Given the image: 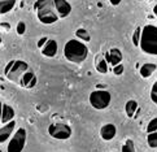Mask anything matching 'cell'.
Segmentation results:
<instances>
[{
	"instance_id": "obj_1",
	"label": "cell",
	"mask_w": 157,
	"mask_h": 152,
	"mask_svg": "<svg viewBox=\"0 0 157 152\" xmlns=\"http://www.w3.org/2000/svg\"><path fill=\"white\" fill-rule=\"evenodd\" d=\"M64 56L69 63L82 64L88 57V48L79 39H70L64 46Z\"/></svg>"
},
{
	"instance_id": "obj_2",
	"label": "cell",
	"mask_w": 157,
	"mask_h": 152,
	"mask_svg": "<svg viewBox=\"0 0 157 152\" xmlns=\"http://www.w3.org/2000/svg\"><path fill=\"white\" fill-rule=\"evenodd\" d=\"M34 9L39 22L44 25H52L60 20L57 12H56L55 0H36Z\"/></svg>"
},
{
	"instance_id": "obj_3",
	"label": "cell",
	"mask_w": 157,
	"mask_h": 152,
	"mask_svg": "<svg viewBox=\"0 0 157 152\" xmlns=\"http://www.w3.org/2000/svg\"><path fill=\"white\" fill-rule=\"evenodd\" d=\"M139 47L142 52L157 56V26L145 25L142 27V37H140Z\"/></svg>"
},
{
	"instance_id": "obj_4",
	"label": "cell",
	"mask_w": 157,
	"mask_h": 152,
	"mask_svg": "<svg viewBox=\"0 0 157 152\" xmlns=\"http://www.w3.org/2000/svg\"><path fill=\"white\" fill-rule=\"evenodd\" d=\"M29 69H30V68H29V65H27V63H25V61H22V60H13V61H9L8 65L5 66L4 74H5V77H7L9 81L18 83L20 80H21V77H22V74H24L26 70H29Z\"/></svg>"
},
{
	"instance_id": "obj_5",
	"label": "cell",
	"mask_w": 157,
	"mask_h": 152,
	"mask_svg": "<svg viewBox=\"0 0 157 152\" xmlns=\"http://www.w3.org/2000/svg\"><path fill=\"white\" fill-rule=\"evenodd\" d=\"M88 100H90V104H91L92 108L98 109V111H103L109 107L110 101H112V95L109 91H106V90L99 88L90 94Z\"/></svg>"
},
{
	"instance_id": "obj_6",
	"label": "cell",
	"mask_w": 157,
	"mask_h": 152,
	"mask_svg": "<svg viewBox=\"0 0 157 152\" xmlns=\"http://www.w3.org/2000/svg\"><path fill=\"white\" fill-rule=\"evenodd\" d=\"M26 138H27L26 129L24 127L17 129L9 139L7 146V152H22L26 144Z\"/></svg>"
},
{
	"instance_id": "obj_7",
	"label": "cell",
	"mask_w": 157,
	"mask_h": 152,
	"mask_svg": "<svg viewBox=\"0 0 157 152\" xmlns=\"http://www.w3.org/2000/svg\"><path fill=\"white\" fill-rule=\"evenodd\" d=\"M48 134L53 139L57 140H66L71 137L73 130L71 127L65 122H55L48 126Z\"/></svg>"
},
{
	"instance_id": "obj_8",
	"label": "cell",
	"mask_w": 157,
	"mask_h": 152,
	"mask_svg": "<svg viewBox=\"0 0 157 152\" xmlns=\"http://www.w3.org/2000/svg\"><path fill=\"white\" fill-rule=\"evenodd\" d=\"M147 143L151 148H157V117L152 118L147 125Z\"/></svg>"
},
{
	"instance_id": "obj_9",
	"label": "cell",
	"mask_w": 157,
	"mask_h": 152,
	"mask_svg": "<svg viewBox=\"0 0 157 152\" xmlns=\"http://www.w3.org/2000/svg\"><path fill=\"white\" fill-rule=\"evenodd\" d=\"M14 130H16V121L14 120L0 125V144H3L7 142V140H9L10 137L14 134Z\"/></svg>"
},
{
	"instance_id": "obj_10",
	"label": "cell",
	"mask_w": 157,
	"mask_h": 152,
	"mask_svg": "<svg viewBox=\"0 0 157 152\" xmlns=\"http://www.w3.org/2000/svg\"><path fill=\"white\" fill-rule=\"evenodd\" d=\"M36 82H38V78H36V76H35V73L33 72L31 69H29V70H26L24 74H22L18 84H20V86H22L24 88L30 90V88H33V87L36 86Z\"/></svg>"
},
{
	"instance_id": "obj_11",
	"label": "cell",
	"mask_w": 157,
	"mask_h": 152,
	"mask_svg": "<svg viewBox=\"0 0 157 152\" xmlns=\"http://www.w3.org/2000/svg\"><path fill=\"white\" fill-rule=\"evenodd\" d=\"M55 7H56V12H57L60 20L66 18L70 13H71V5L69 2L66 0H55Z\"/></svg>"
},
{
	"instance_id": "obj_12",
	"label": "cell",
	"mask_w": 157,
	"mask_h": 152,
	"mask_svg": "<svg viewBox=\"0 0 157 152\" xmlns=\"http://www.w3.org/2000/svg\"><path fill=\"white\" fill-rule=\"evenodd\" d=\"M57 51H59V44L55 39H48L46 42V44L40 48L42 55L46 56V57H49V59L55 57V56L57 55Z\"/></svg>"
},
{
	"instance_id": "obj_13",
	"label": "cell",
	"mask_w": 157,
	"mask_h": 152,
	"mask_svg": "<svg viewBox=\"0 0 157 152\" xmlns=\"http://www.w3.org/2000/svg\"><path fill=\"white\" fill-rule=\"evenodd\" d=\"M105 59L108 61L109 65L116 66V65L121 64L123 56H122V52H121L120 48H110L108 52H105Z\"/></svg>"
},
{
	"instance_id": "obj_14",
	"label": "cell",
	"mask_w": 157,
	"mask_h": 152,
	"mask_svg": "<svg viewBox=\"0 0 157 152\" xmlns=\"http://www.w3.org/2000/svg\"><path fill=\"white\" fill-rule=\"evenodd\" d=\"M117 135V127L113 123H105V125L100 129V137H101L103 140H106L109 142Z\"/></svg>"
},
{
	"instance_id": "obj_15",
	"label": "cell",
	"mask_w": 157,
	"mask_h": 152,
	"mask_svg": "<svg viewBox=\"0 0 157 152\" xmlns=\"http://www.w3.org/2000/svg\"><path fill=\"white\" fill-rule=\"evenodd\" d=\"M14 120V109L8 104L3 103V111H2V125L9 121Z\"/></svg>"
},
{
	"instance_id": "obj_16",
	"label": "cell",
	"mask_w": 157,
	"mask_h": 152,
	"mask_svg": "<svg viewBox=\"0 0 157 152\" xmlns=\"http://www.w3.org/2000/svg\"><path fill=\"white\" fill-rule=\"evenodd\" d=\"M157 70V65L152 63H145L139 68V73L143 78H149Z\"/></svg>"
},
{
	"instance_id": "obj_17",
	"label": "cell",
	"mask_w": 157,
	"mask_h": 152,
	"mask_svg": "<svg viewBox=\"0 0 157 152\" xmlns=\"http://www.w3.org/2000/svg\"><path fill=\"white\" fill-rule=\"evenodd\" d=\"M108 61H106L105 59V56H101V55H99L98 56V59L96 61H95V69H96L99 73H101V74H106L109 70V68H108Z\"/></svg>"
},
{
	"instance_id": "obj_18",
	"label": "cell",
	"mask_w": 157,
	"mask_h": 152,
	"mask_svg": "<svg viewBox=\"0 0 157 152\" xmlns=\"http://www.w3.org/2000/svg\"><path fill=\"white\" fill-rule=\"evenodd\" d=\"M16 4H17V0H0V16L12 12Z\"/></svg>"
},
{
	"instance_id": "obj_19",
	"label": "cell",
	"mask_w": 157,
	"mask_h": 152,
	"mask_svg": "<svg viewBox=\"0 0 157 152\" xmlns=\"http://www.w3.org/2000/svg\"><path fill=\"white\" fill-rule=\"evenodd\" d=\"M136 111H138V103H136V100H127L126 101V104H125V112H126V116L128 118H132L134 116H135L136 113Z\"/></svg>"
},
{
	"instance_id": "obj_20",
	"label": "cell",
	"mask_w": 157,
	"mask_h": 152,
	"mask_svg": "<svg viewBox=\"0 0 157 152\" xmlns=\"http://www.w3.org/2000/svg\"><path fill=\"white\" fill-rule=\"evenodd\" d=\"M75 35H77V39H79V41L85 42V43L91 41V35H90V33L86 29H82V27L75 31Z\"/></svg>"
},
{
	"instance_id": "obj_21",
	"label": "cell",
	"mask_w": 157,
	"mask_h": 152,
	"mask_svg": "<svg viewBox=\"0 0 157 152\" xmlns=\"http://www.w3.org/2000/svg\"><path fill=\"white\" fill-rule=\"evenodd\" d=\"M121 151H122V152H136L135 144H134L132 139H126V142L123 143Z\"/></svg>"
},
{
	"instance_id": "obj_22",
	"label": "cell",
	"mask_w": 157,
	"mask_h": 152,
	"mask_svg": "<svg viewBox=\"0 0 157 152\" xmlns=\"http://www.w3.org/2000/svg\"><path fill=\"white\" fill-rule=\"evenodd\" d=\"M140 37H142V27H136V30L134 31V34H132V44L135 47H139Z\"/></svg>"
},
{
	"instance_id": "obj_23",
	"label": "cell",
	"mask_w": 157,
	"mask_h": 152,
	"mask_svg": "<svg viewBox=\"0 0 157 152\" xmlns=\"http://www.w3.org/2000/svg\"><path fill=\"white\" fill-rule=\"evenodd\" d=\"M149 96H151V100H152V103L157 105V81L152 84V87H151V94H149Z\"/></svg>"
},
{
	"instance_id": "obj_24",
	"label": "cell",
	"mask_w": 157,
	"mask_h": 152,
	"mask_svg": "<svg viewBox=\"0 0 157 152\" xmlns=\"http://www.w3.org/2000/svg\"><path fill=\"white\" fill-rule=\"evenodd\" d=\"M16 31H17L18 35H24V34H25V31H26V24L24 21H20L17 24V26H16Z\"/></svg>"
},
{
	"instance_id": "obj_25",
	"label": "cell",
	"mask_w": 157,
	"mask_h": 152,
	"mask_svg": "<svg viewBox=\"0 0 157 152\" xmlns=\"http://www.w3.org/2000/svg\"><path fill=\"white\" fill-rule=\"evenodd\" d=\"M123 70H125V66H123L122 64H118V65L113 66V73H114L116 76H121L122 73H123Z\"/></svg>"
},
{
	"instance_id": "obj_26",
	"label": "cell",
	"mask_w": 157,
	"mask_h": 152,
	"mask_svg": "<svg viewBox=\"0 0 157 152\" xmlns=\"http://www.w3.org/2000/svg\"><path fill=\"white\" fill-rule=\"evenodd\" d=\"M48 41V38L47 37H44V38H42V39H39V42H38V47L39 48H42L44 44H46V42Z\"/></svg>"
},
{
	"instance_id": "obj_27",
	"label": "cell",
	"mask_w": 157,
	"mask_h": 152,
	"mask_svg": "<svg viewBox=\"0 0 157 152\" xmlns=\"http://www.w3.org/2000/svg\"><path fill=\"white\" fill-rule=\"evenodd\" d=\"M121 2H122V0H109V3H110L112 5H120Z\"/></svg>"
},
{
	"instance_id": "obj_28",
	"label": "cell",
	"mask_w": 157,
	"mask_h": 152,
	"mask_svg": "<svg viewBox=\"0 0 157 152\" xmlns=\"http://www.w3.org/2000/svg\"><path fill=\"white\" fill-rule=\"evenodd\" d=\"M2 111H3V103L0 101V125H2Z\"/></svg>"
},
{
	"instance_id": "obj_29",
	"label": "cell",
	"mask_w": 157,
	"mask_h": 152,
	"mask_svg": "<svg viewBox=\"0 0 157 152\" xmlns=\"http://www.w3.org/2000/svg\"><path fill=\"white\" fill-rule=\"evenodd\" d=\"M153 14L157 17V4L155 5V7H153Z\"/></svg>"
},
{
	"instance_id": "obj_30",
	"label": "cell",
	"mask_w": 157,
	"mask_h": 152,
	"mask_svg": "<svg viewBox=\"0 0 157 152\" xmlns=\"http://www.w3.org/2000/svg\"><path fill=\"white\" fill-rule=\"evenodd\" d=\"M3 43V38H2V35H0V44Z\"/></svg>"
},
{
	"instance_id": "obj_31",
	"label": "cell",
	"mask_w": 157,
	"mask_h": 152,
	"mask_svg": "<svg viewBox=\"0 0 157 152\" xmlns=\"http://www.w3.org/2000/svg\"><path fill=\"white\" fill-rule=\"evenodd\" d=\"M138 2H145V0H138Z\"/></svg>"
},
{
	"instance_id": "obj_32",
	"label": "cell",
	"mask_w": 157,
	"mask_h": 152,
	"mask_svg": "<svg viewBox=\"0 0 157 152\" xmlns=\"http://www.w3.org/2000/svg\"><path fill=\"white\" fill-rule=\"evenodd\" d=\"M0 152H3V151H2V148H0Z\"/></svg>"
}]
</instances>
